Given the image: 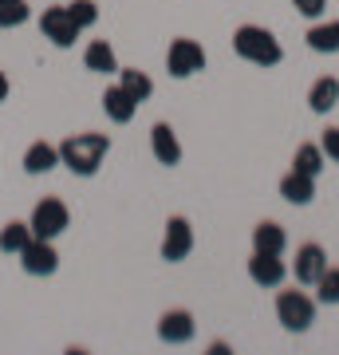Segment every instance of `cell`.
<instances>
[{"instance_id":"1","label":"cell","mask_w":339,"mask_h":355,"mask_svg":"<svg viewBox=\"0 0 339 355\" xmlns=\"http://www.w3.org/2000/svg\"><path fill=\"white\" fill-rule=\"evenodd\" d=\"M111 154V139L99 130H83V135H67L60 142V162L71 170L76 178H95L103 158Z\"/></svg>"},{"instance_id":"2","label":"cell","mask_w":339,"mask_h":355,"mask_svg":"<svg viewBox=\"0 0 339 355\" xmlns=\"http://www.w3.org/2000/svg\"><path fill=\"white\" fill-rule=\"evenodd\" d=\"M233 48H237L241 60H249L257 67H277L284 60V48H280V40L261 24H241L233 32Z\"/></svg>"},{"instance_id":"3","label":"cell","mask_w":339,"mask_h":355,"mask_svg":"<svg viewBox=\"0 0 339 355\" xmlns=\"http://www.w3.org/2000/svg\"><path fill=\"white\" fill-rule=\"evenodd\" d=\"M277 320H280V328L284 331H308L315 324V300L308 296V292H277Z\"/></svg>"},{"instance_id":"4","label":"cell","mask_w":339,"mask_h":355,"mask_svg":"<svg viewBox=\"0 0 339 355\" xmlns=\"http://www.w3.org/2000/svg\"><path fill=\"white\" fill-rule=\"evenodd\" d=\"M28 225H32V233H36V237L55 241L63 229L71 225V209H67V202H63V198H40L36 209H32V217H28Z\"/></svg>"},{"instance_id":"5","label":"cell","mask_w":339,"mask_h":355,"mask_svg":"<svg viewBox=\"0 0 339 355\" xmlns=\"http://www.w3.org/2000/svg\"><path fill=\"white\" fill-rule=\"evenodd\" d=\"M166 71L174 79H189V76H198V71H205V48H201L198 40L177 36L170 44V51H166Z\"/></svg>"},{"instance_id":"6","label":"cell","mask_w":339,"mask_h":355,"mask_svg":"<svg viewBox=\"0 0 339 355\" xmlns=\"http://www.w3.org/2000/svg\"><path fill=\"white\" fill-rule=\"evenodd\" d=\"M162 261L166 265H182L189 253H193V225H189V217L174 214L166 221V233H162Z\"/></svg>"},{"instance_id":"7","label":"cell","mask_w":339,"mask_h":355,"mask_svg":"<svg viewBox=\"0 0 339 355\" xmlns=\"http://www.w3.org/2000/svg\"><path fill=\"white\" fill-rule=\"evenodd\" d=\"M40 32H44V40H51L55 48H76V40H79L83 28L71 20L67 4H51V8H44V16H40Z\"/></svg>"},{"instance_id":"8","label":"cell","mask_w":339,"mask_h":355,"mask_svg":"<svg viewBox=\"0 0 339 355\" xmlns=\"http://www.w3.org/2000/svg\"><path fill=\"white\" fill-rule=\"evenodd\" d=\"M20 268L28 277H51L60 268V253H55V241H44V237H32L20 253Z\"/></svg>"},{"instance_id":"9","label":"cell","mask_w":339,"mask_h":355,"mask_svg":"<svg viewBox=\"0 0 339 355\" xmlns=\"http://www.w3.org/2000/svg\"><path fill=\"white\" fill-rule=\"evenodd\" d=\"M193 336H198L193 312H186V308H170V312H162V316H158V340H162V343L182 347V343H189Z\"/></svg>"},{"instance_id":"10","label":"cell","mask_w":339,"mask_h":355,"mask_svg":"<svg viewBox=\"0 0 339 355\" xmlns=\"http://www.w3.org/2000/svg\"><path fill=\"white\" fill-rule=\"evenodd\" d=\"M292 272H296V284H304V288H315V280L327 272V253H324V245L304 241L300 249H296V265H292Z\"/></svg>"},{"instance_id":"11","label":"cell","mask_w":339,"mask_h":355,"mask_svg":"<svg viewBox=\"0 0 339 355\" xmlns=\"http://www.w3.org/2000/svg\"><path fill=\"white\" fill-rule=\"evenodd\" d=\"M284 277H288L284 257H277V253H252L249 257V280L257 288H280Z\"/></svg>"},{"instance_id":"12","label":"cell","mask_w":339,"mask_h":355,"mask_svg":"<svg viewBox=\"0 0 339 355\" xmlns=\"http://www.w3.org/2000/svg\"><path fill=\"white\" fill-rule=\"evenodd\" d=\"M150 150H154V158H158V166H170V170H174V166L182 162V142H177L170 123H154L150 127Z\"/></svg>"},{"instance_id":"13","label":"cell","mask_w":339,"mask_h":355,"mask_svg":"<svg viewBox=\"0 0 339 355\" xmlns=\"http://www.w3.org/2000/svg\"><path fill=\"white\" fill-rule=\"evenodd\" d=\"M55 166H63L60 162V146H55V142L40 139V142H32V146L24 150V174L40 178V174H51Z\"/></svg>"},{"instance_id":"14","label":"cell","mask_w":339,"mask_h":355,"mask_svg":"<svg viewBox=\"0 0 339 355\" xmlns=\"http://www.w3.org/2000/svg\"><path fill=\"white\" fill-rule=\"evenodd\" d=\"M284 249H288V233H284L280 221H257V225H252V253L284 257Z\"/></svg>"},{"instance_id":"15","label":"cell","mask_w":339,"mask_h":355,"mask_svg":"<svg viewBox=\"0 0 339 355\" xmlns=\"http://www.w3.org/2000/svg\"><path fill=\"white\" fill-rule=\"evenodd\" d=\"M280 198L288 205H312V198H315V178H308V174H300V170H288V174L280 178Z\"/></svg>"},{"instance_id":"16","label":"cell","mask_w":339,"mask_h":355,"mask_svg":"<svg viewBox=\"0 0 339 355\" xmlns=\"http://www.w3.org/2000/svg\"><path fill=\"white\" fill-rule=\"evenodd\" d=\"M103 111H107V119H111V123L126 127V123L139 114V103H134V99L123 91V83H114V87L103 91Z\"/></svg>"},{"instance_id":"17","label":"cell","mask_w":339,"mask_h":355,"mask_svg":"<svg viewBox=\"0 0 339 355\" xmlns=\"http://www.w3.org/2000/svg\"><path fill=\"white\" fill-rule=\"evenodd\" d=\"M83 67L95 71V76H119V55L107 40H91L83 48Z\"/></svg>"},{"instance_id":"18","label":"cell","mask_w":339,"mask_h":355,"mask_svg":"<svg viewBox=\"0 0 339 355\" xmlns=\"http://www.w3.org/2000/svg\"><path fill=\"white\" fill-rule=\"evenodd\" d=\"M308 107H312L315 114H327L339 107V79L336 76H320L308 87Z\"/></svg>"},{"instance_id":"19","label":"cell","mask_w":339,"mask_h":355,"mask_svg":"<svg viewBox=\"0 0 339 355\" xmlns=\"http://www.w3.org/2000/svg\"><path fill=\"white\" fill-rule=\"evenodd\" d=\"M308 48L320 51V55H336L339 51V20H320V24L308 28Z\"/></svg>"},{"instance_id":"20","label":"cell","mask_w":339,"mask_h":355,"mask_svg":"<svg viewBox=\"0 0 339 355\" xmlns=\"http://www.w3.org/2000/svg\"><path fill=\"white\" fill-rule=\"evenodd\" d=\"M119 83H123V91L139 103V107L154 95V79L146 76V71H139V67H119Z\"/></svg>"},{"instance_id":"21","label":"cell","mask_w":339,"mask_h":355,"mask_svg":"<svg viewBox=\"0 0 339 355\" xmlns=\"http://www.w3.org/2000/svg\"><path fill=\"white\" fill-rule=\"evenodd\" d=\"M327 166V154L320 150V142H304V146H296V154H292V170H300V174L308 178H320Z\"/></svg>"},{"instance_id":"22","label":"cell","mask_w":339,"mask_h":355,"mask_svg":"<svg viewBox=\"0 0 339 355\" xmlns=\"http://www.w3.org/2000/svg\"><path fill=\"white\" fill-rule=\"evenodd\" d=\"M36 233H32V225L28 221H8V225L0 229V253H8V257H20L24 253V245L32 241Z\"/></svg>"},{"instance_id":"23","label":"cell","mask_w":339,"mask_h":355,"mask_svg":"<svg viewBox=\"0 0 339 355\" xmlns=\"http://www.w3.org/2000/svg\"><path fill=\"white\" fill-rule=\"evenodd\" d=\"M28 16H32L28 0H0V28H20L28 24Z\"/></svg>"},{"instance_id":"24","label":"cell","mask_w":339,"mask_h":355,"mask_svg":"<svg viewBox=\"0 0 339 355\" xmlns=\"http://www.w3.org/2000/svg\"><path fill=\"white\" fill-rule=\"evenodd\" d=\"M315 300L320 304H339V268L327 265V272L315 280Z\"/></svg>"},{"instance_id":"25","label":"cell","mask_w":339,"mask_h":355,"mask_svg":"<svg viewBox=\"0 0 339 355\" xmlns=\"http://www.w3.org/2000/svg\"><path fill=\"white\" fill-rule=\"evenodd\" d=\"M67 12H71V20H76L79 28H91L99 20V4H95V0H71Z\"/></svg>"},{"instance_id":"26","label":"cell","mask_w":339,"mask_h":355,"mask_svg":"<svg viewBox=\"0 0 339 355\" xmlns=\"http://www.w3.org/2000/svg\"><path fill=\"white\" fill-rule=\"evenodd\" d=\"M320 150L327 154V162L339 166V127H327L324 135H320Z\"/></svg>"},{"instance_id":"27","label":"cell","mask_w":339,"mask_h":355,"mask_svg":"<svg viewBox=\"0 0 339 355\" xmlns=\"http://www.w3.org/2000/svg\"><path fill=\"white\" fill-rule=\"evenodd\" d=\"M292 4H296V12L308 16V20H320L324 8H327V0H292Z\"/></svg>"},{"instance_id":"28","label":"cell","mask_w":339,"mask_h":355,"mask_svg":"<svg viewBox=\"0 0 339 355\" xmlns=\"http://www.w3.org/2000/svg\"><path fill=\"white\" fill-rule=\"evenodd\" d=\"M8 91H12V83H8V76H4V71H0V103L8 99Z\"/></svg>"}]
</instances>
